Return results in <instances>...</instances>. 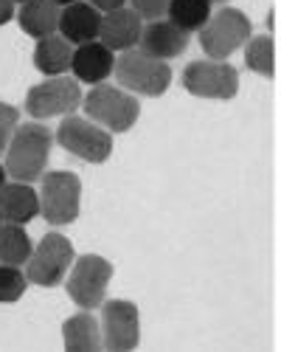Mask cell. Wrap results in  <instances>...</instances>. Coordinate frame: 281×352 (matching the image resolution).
Wrapping results in <instances>:
<instances>
[{
	"label": "cell",
	"instance_id": "cell-1",
	"mask_svg": "<svg viewBox=\"0 0 281 352\" xmlns=\"http://www.w3.org/2000/svg\"><path fill=\"white\" fill-rule=\"evenodd\" d=\"M53 146V133L45 124L28 122L17 124L9 146H6V175H12V181L20 184H34L42 178V172L48 166V155Z\"/></svg>",
	"mask_w": 281,
	"mask_h": 352
},
{
	"label": "cell",
	"instance_id": "cell-2",
	"mask_svg": "<svg viewBox=\"0 0 281 352\" xmlns=\"http://www.w3.org/2000/svg\"><path fill=\"white\" fill-rule=\"evenodd\" d=\"M82 104H84L88 119H93L107 133L132 130L140 116V102L132 94H127L124 87L104 85V82L93 85V91L88 96H82Z\"/></svg>",
	"mask_w": 281,
	"mask_h": 352
},
{
	"label": "cell",
	"instance_id": "cell-3",
	"mask_svg": "<svg viewBox=\"0 0 281 352\" xmlns=\"http://www.w3.org/2000/svg\"><path fill=\"white\" fill-rule=\"evenodd\" d=\"M112 74L121 82L124 91L140 94V96H163L169 82H172V68L163 60L144 54V51H121V56L112 65Z\"/></svg>",
	"mask_w": 281,
	"mask_h": 352
},
{
	"label": "cell",
	"instance_id": "cell-4",
	"mask_svg": "<svg viewBox=\"0 0 281 352\" xmlns=\"http://www.w3.org/2000/svg\"><path fill=\"white\" fill-rule=\"evenodd\" d=\"M82 209V181L73 172H42L40 214L51 226H71Z\"/></svg>",
	"mask_w": 281,
	"mask_h": 352
},
{
	"label": "cell",
	"instance_id": "cell-5",
	"mask_svg": "<svg viewBox=\"0 0 281 352\" xmlns=\"http://www.w3.org/2000/svg\"><path fill=\"white\" fill-rule=\"evenodd\" d=\"M253 25L245 12L225 6L208 17L200 28V45L208 54V60H228V56L250 40Z\"/></svg>",
	"mask_w": 281,
	"mask_h": 352
},
{
	"label": "cell",
	"instance_id": "cell-6",
	"mask_svg": "<svg viewBox=\"0 0 281 352\" xmlns=\"http://www.w3.org/2000/svg\"><path fill=\"white\" fill-rule=\"evenodd\" d=\"M112 279V265L99 256V254H84L71 265V276H68V296L82 307V310H93L101 307L107 287Z\"/></svg>",
	"mask_w": 281,
	"mask_h": 352
},
{
	"label": "cell",
	"instance_id": "cell-7",
	"mask_svg": "<svg viewBox=\"0 0 281 352\" xmlns=\"http://www.w3.org/2000/svg\"><path fill=\"white\" fill-rule=\"evenodd\" d=\"M183 87L191 96L228 102L239 94V71L225 60H197L186 65Z\"/></svg>",
	"mask_w": 281,
	"mask_h": 352
},
{
	"label": "cell",
	"instance_id": "cell-8",
	"mask_svg": "<svg viewBox=\"0 0 281 352\" xmlns=\"http://www.w3.org/2000/svg\"><path fill=\"white\" fill-rule=\"evenodd\" d=\"M73 256L76 254H73V245L68 237H62V234H45L25 262L28 265L25 279L40 287H56L71 271Z\"/></svg>",
	"mask_w": 281,
	"mask_h": 352
},
{
	"label": "cell",
	"instance_id": "cell-9",
	"mask_svg": "<svg viewBox=\"0 0 281 352\" xmlns=\"http://www.w3.org/2000/svg\"><path fill=\"white\" fill-rule=\"evenodd\" d=\"M82 102V87L73 76H51L34 85L25 94V110L32 119H53V116H71Z\"/></svg>",
	"mask_w": 281,
	"mask_h": 352
},
{
	"label": "cell",
	"instance_id": "cell-10",
	"mask_svg": "<svg viewBox=\"0 0 281 352\" xmlns=\"http://www.w3.org/2000/svg\"><path fill=\"white\" fill-rule=\"evenodd\" d=\"M56 141L65 150L88 164H104L112 155V135L99 127L96 122L79 119V116H65V122L56 130Z\"/></svg>",
	"mask_w": 281,
	"mask_h": 352
},
{
	"label": "cell",
	"instance_id": "cell-11",
	"mask_svg": "<svg viewBox=\"0 0 281 352\" xmlns=\"http://www.w3.org/2000/svg\"><path fill=\"white\" fill-rule=\"evenodd\" d=\"M101 346L110 352H127L135 349L140 341V321L138 307L127 299L101 302Z\"/></svg>",
	"mask_w": 281,
	"mask_h": 352
},
{
	"label": "cell",
	"instance_id": "cell-12",
	"mask_svg": "<svg viewBox=\"0 0 281 352\" xmlns=\"http://www.w3.org/2000/svg\"><path fill=\"white\" fill-rule=\"evenodd\" d=\"M140 28H144V20H140L132 9H112L104 12L101 23H99V43L107 45L110 51H130L138 45L140 40Z\"/></svg>",
	"mask_w": 281,
	"mask_h": 352
},
{
	"label": "cell",
	"instance_id": "cell-13",
	"mask_svg": "<svg viewBox=\"0 0 281 352\" xmlns=\"http://www.w3.org/2000/svg\"><path fill=\"white\" fill-rule=\"evenodd\" d=\"M140 51L155 56V60H175L188 48V34L180 32L175 23L169 20H152L147 28H140Z\"/></svg>",
	"mask_w": 281,
	"mask_h": 352
},
{
	"label": "cell",
	"instance_id": "cell-14",
	"mask_svg": "<svg viewBox=\"0 0 281 352\" xmlns=\"http://www.w3.org/2000/svg\"><path fill=\"white\" fill-rule=\"evenodd\" d=\"M112 65H116V56L99 40L76 45V51L71 56V71H73L76 82H88V85L104 82L112 74Z\"/></svg>",
	"mask_w": 281,
	"mask_h": 352
},
{
	"label": "cell",
	"instance_id": "cell-15",
	"mask_svg": "<svg viewBox=\"0 0 281 352\" xmlns=\"http://www.w3.org/2000/svg\"><path fill=\"white\" fill-rule=\"evenodd\" d=\"M99 23L101 14L90 6V3H71L60 12V34L71 43V45H82V43H93L99 37Z\"/></svg>",
	"mask_w": 281,
	"mask_h": 352
},
{
	"label": "cell",
	"instance_id": "cell-16",
	"mask_svg": "<svg viewBox=\"0 0 281 352\" xmlns=\"http://www.w3.org/2000/svg\"><path fill=\"white\" fill-rule=\"evenodd\" d=\"M40 214V195L28 186V184H3L0 189V217L6 223L25 226Z\"/></svg>",
	"mask_w": 281,
	"mask_h": 352
},
{
	"label": "cell",
	"instance_id": "cell-17",
	"mask_svg": "<svg viewBox=\"0 0 281 352\" xmlns=\"http://www.w3.org/2000/svg\"><path fill=\"white\" fill-rule=\"evenodd\" d=\"M20 28L28 37H48L56 34V25H60V6L53 0H25L23 9L17 12Z\"/></svg>",
	"mask_w": 281,
	"mask_h": 352
},
{
	"label": "cell",
	"instance_id": "cell-18",
	"mask_svg": "<svg viewBox=\"0 0 281 352\" xmlns=\"http://www.w3.org/2000/svg\"><path fill=\"white\" fill-rule=\"evenodd\" d=\"M73 45L62 34H48L34 48V68L45 76H62L71 71Z\"/></svg>",
	"mask_w": 281,
	"mask_h": 352
},
{
	"label": "cell",
	"instance_id": "cell-19",
	"mask_svg": "<svg viewBox=\"0 0 281 352\" xmlns=\"http://www.w3.org/2000/svg\"><path fill=\"white\" fill-rule=\"evenodd\" d=\"M62 338L68 352H96L101 349V330L99 321L90 316V310L71 316L62 324Z\"/></svg>",
	"mask_w": 281,
	"mask_h": 352
},
{
	"label": "cell",
	"instance_id": "cell-20",
	"mask_svg": "<svg viewBox=\"0 0 281 352\" xmlns=\"http://www.w3.org/2000/svg\"><path fill=\"white\" fill-rule=\"evenodd\" d=\"M211 0H169L166 14L169 23H175L180 32H200L211 17Z\"/></svg>",
	"mask_w": 281,
	"mask_h": 352
},
{
	"label": "cell",
	"instance_id": "cell-21",
	"mask_svg": "<svg viewBox=\"0 0 281 352\" xmlns=\"http://www.w3.org/2000/svg\"><path fill=\"white\" fill-rule=\"evenodd\" d=\"M32 240H28V234L23 226L17 223H6L0 226V262L3 265H25L28 256H32Z\"/></svg>",
	"mask_w": 281,
	"mask_h": 352
},
{
	"label": "cell",
	"instance_id": "cell-22",
	"mask_svg": "<svg viewBox=\"0 0 281 352\" xmlns=\"http://www.w3.org/2000/svg\"><path fill=\"white\" fill-rule=\"evenodd\" d=\"M245 45H247L245 48V65L253 74L273 79V74H276V43H273V37L270 34L250 37Z\"/></svg>",
	"mask_w": 281,
	"mask_h": 352
},
{
	"label": "cell",
	"instance_id": "cell-23",
	"mask_svg": "<svg viewBox=\"0 0 281 352\" xmlns=\"http://www.w3.org/2000/svg\"><path fill=\"white\" fill-rule=\"evenodd\" d=\"M28 287L25 274L17 265H0V305L17 302Z\"/></svg>",
	"mask_w": 281,
	"mask_h": 352
},
{
	"label": "cell",
	"instance_id": "cell-24",
	"mask_svg": "<svg viewBox=\"0 0 281 352\" xmlns=\"http://www.w3.org/2000/svg\"><path fill=\"white\" fill-rule=\"evenodd\" d=\"M17 122H20V110L14 104L0 102V155L6 153V146L17 130Z\"/></svg>",
	"mask_w": 281,
	"mask_h": 352
},
{
	"label": "cell",
	"instance_id": "cell-25",
	"mask_svg": "<svg viewBox=\"0 0 281 352\" xmlns=\"http://www.w3.org/2000/svg\"><path fill=\"white\" fill-rule=\"evenodd\" d=\"M166 6L169 0H132V12L140 17V20H163L166 14Z\"/></svg>",
	"mask_w": 281,
	"mask_h": 352
},
{
	"label": "cell",
	"instance_id": "cell-26",
	"mask_svg": "<svg viewBox=\"0 0 281 352\" xmlns=\"http://www.w3.org/2000/svg\"><path fill=\"white\" fill-rule=\"evenodd\" d=\"M127 0H90V6L96 12H112V9H121Z\"/></svg>",
	"mask_w": 281,
	"mask_h": 352
},
{
	"label": "cell",
	"instance_id": "cell-27",
	"mask_svg": "<svg viewBox=\"0 0 281 352\" xmlns=\"http://www.w3.org/2000/svg\"><path fill=\"white\" fill-rule=\"evenodd\" d=\"M14 17V0H0V25H6Z\"/></svg>",
	"mask_w": 281,
	"mask_h": 352
},
{
	"label": "cell",
	"instance_id": "cell-28",
	"mask_svg": "<svg viewBox=\"0 0 281 352\" xmlns=\"http://www.w3.org/2000/svg\"><path fill=\"white\" fill-rule=\"evenodd\" d=\"M56 6H71V3H79V0H53Z\"/></svg>",
	"mask_w": 281,
	"mask_h": 352
},
{
	"label": "cell",
	"instance_id": "cell-29",
	"mask_svg": "<svg viewBox=\"0 0 281 352\" xmlns=\"http://www.w3.org/2000/svg\"><path fill=\"white\" fill-rule=\"evenodd\" d=\"M3 184H6V169L0 166V189H3Z\"/></svg>",
	"mask_w": 281,
	"mask_h": 352
},
{
	"label": "cell",
	"instance_id": "cell-30",
	"mask_svg": "<svg viewBox=\"0 0 281 352\" xmlns=\"http://www.w3.org/2000/svg\"><path fill=\"white\" fill-rule=\"evenodd\" d=\"M211 3H228V0H211Z\"/></svg>",
	"mask_w": 281,
	"mask_h": 352
},
{
	"label": "cell",
	"instance_id": "cell-31",
	"mask_svg": "<svg viewBox=\"0 0 281 352\" xmlns=\"http://www.w3.org/2000/svg\"><path fill=\"white\" fill-rule=\"evenodd\" d=\"M14 3H25V0H14Z\"/></svg>",
	"mask_w": 281,
	"mask_h": 352
},
{
	"label": "cell",
	"instance_id": "cell-32",
	"mask_svg": "<svg viewBox=\"0 0 281 352\" xmlns=\"http://www.w3.org/2000/svg\"><path fill=\"white\" fill-rule=\"evenodd\" d=\"M0 226H3V217H0Z\"/></svg>",
	"mask_w": 281,
	"mask_h": 352
}]
</instances>
